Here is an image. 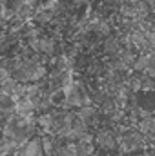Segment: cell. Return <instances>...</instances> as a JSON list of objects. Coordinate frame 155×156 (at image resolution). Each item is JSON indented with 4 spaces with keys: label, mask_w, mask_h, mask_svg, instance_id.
<instances>
[{
    "label": "cell",
    "mask_w": 155,
    "mask_h": 156,
    "mask_svg": "<svg viewBox=\"0 0 155 156\" xmlns=\"http://www.w3.org/2000/svg\"><path fill=\"white\" fill-rule=\"evenodd\" d=\"M15 115L24 116V118H33V115H35V107L31 105V102H29L26 96H22V98L15 100Z\"/></svg>",
    "instance_id": "7"
},
{
    "label": "cell",
    "mask_w": 155,
    "mask_h": 156,
    "mask_svg": "<svg viewBox=\"0 0 155 156\" xmlns=\"http://www.w3.org/2000/svg\"><path fill=\"white\" fill-rule=\"evenodd\" d=\"M11 115H15V100L0 93V120L6 122Z\"/></svg>",
    "instance_id": "8"
},
{
    "label": "cell",
    "mask_w": 155,
    "mask_h": 156,
    "mask_svg": "<svg viewBox=\"0 0 155 156\" xmlns=\"http://www.w3.org/2000/svg\"><path fill=\"white\" fill-rule=\"evenodd\" d=\"M75 116H77L80 122H84L86 125H89V123L95 120V116H97V111H95V107H93V105H88V107H80V109H77Z\"/></svg>",
    "instance_id": "9"
},
{
    "label": "cell",
    "mask_w": 155,
    "mask_h": 156,
    "mask_svg": "<svg viewBox=\"0 0 155 156\" xmlns=\"http://www.w3.org/2000/svg\"><path fill=\"white\" fill-rule=\"evenodd\" d=\"M128 4H137V2H141V0H126Z\"/></svg>",
    "instance_id": "10"
},
{
    "label": "cell",
    "mask_w": 155,
    "mask_h": 156,
    "mask_svg": "<svg viewBox=\"0 0 155 156\" xmlns=\"http://www.w3.org/2000/svg\"><path fill=\"white\" fill-rule=\"evenodd\" d=\"M117 147L126 153H133L144 147V136L137 129H122L117 134Z\"/></svg>",
    "instance_id": "3"
},
{
    "label": "cell",
    "mask_w": 155,
    "mask_h": 156,
    "mask_svg": "<svg viewBox=\"0 0 155 156\" xmlns=\"http://www.w3.org/2000/svg\"><path fill=\"white\" fill-rule=\"evenodd\" d=\"M35 133V122L33 118H24V116H18V115H11L4 122V138L6 142H9L11 145H15L17 149L26 144Z\"/></svg>",
    "instance_id": "1"
},
{
    "label": "cell",
    "mask_w": 155,
    "mask_h": 156,
    "mask_svg": "<svg viewBox=\"0 0 155 156\" xmlns=\"http://www.w3.org/2000/svg\"><path fill=\"white\" fill-rule=\"evenodd\" d=\"M29 44H31V47H33L35 51H39V53H47V55H51V53L55 51V42L51 38H47V37H40V33L37 37L29 38Z\"/></svg>",
    "instance_id": "6"
},
{
    "label": "cell",
    "mask_w": 155,
    "mask_h": 156,
    "mask_svg": "<svg viewBox=\"0 0 155 156\" xmlns=\"http://www.w3.org/2000/svg\"><path fill=\"white\" fill-rule=\"evenodd\" d=\"M17 156H44L40 136H31L26 144H22L17 149Z\"/></svg>",
    "instance_id": "4"
},
{
    "label": "cell",
    "mask_w": 155,
    "mask_h": 156,
    "mask_svg": "<svg viewBox=\"0 0 155 156\" xmlns=\"http://www.w3.org/2000/svg\"><path fill=\"white\" fill-rule=\"evenodd\" d=\"M64 105L77 107V109L93 105L91 94L88 93V89L80 82H70L66 85V89H64Z\"/></svg>",
    "instance_id": "2"
},
{
    "label": "cell",
    "mask_w": 155,
    "mask_h": 156,
    "mask_svg": "<svg viewBox=\"0 0 155 156\" xmlns=\"http://www.w3.org/2000/svg\"><path fill=\"white\" fill-rule=\"evenodd\" d=\"M93 140L97 142V145H100L102 149H108V151L117 147V133L112 129H100Z\"/></svg>",
    "instance_id": "5"
}]
</instances>
